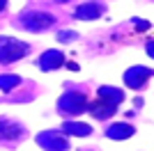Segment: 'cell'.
I'll use <instances>...</instances> for the list:
<instances>
[{"mask_svg": "<svg viewBox=\"0 0 154 151\" xmlns=\"http://www.w3.org/2000/svg\"><path fill=\"white\" fill-rule=\"evenodd\" d=\"M30 53V46L14 37H0V64H12Z\"/></svg>", "mask_w": 154, "mask_h": 151, "instance_id": "obj_1", "label": "cell"}, {"mask_svg": "<svg viewBox=\"0 0 154 151\" xmlns=\"http://www.w3.org/2000/svg\"><path fill=\"white\" fill-rule=\"evenodd\" d=\"M21 23H23V28H28V30L39 32V30H46L48 25H53L55 19L46 12H23L21 14Z\"/></svg>", "mask_w": 154, "mask_h": 151, "instance_id": "obj_2", "label": "cell"}, {"mask_svg": "<svg viewBox=\"0 0 154 151\" xmlns=\"http://www.w3.org/2000/svg\"><path fill=\"white\" fill-rule=\"evenodd\" d=\"M88 108V96L83 92H67L60 99V110L67 114H81Z\"/></svg>", "mask_w": 154, "mask_h": 151, "instance_id": "obj_3", "label": "cell"}, {"mask_svg": "<svg viewBox=\"0 0 154 151\" xmlns=\"http://www.w3.org/2000/svg\"><path fill=\"white\" fill-rule=\"evenodd\" d=\"M152 76H154L152 69H145V67H134V69H129L127 73H124V80H127L129 87H143V85H145Z\"/></svg>", "mask_w": 154, "mask_h": 151, "instance_id": "obj_4", "label": "cell"}, {"mask_svg": "<svg viewBox=\"0 0 154 151\" xmlns=\"http://www.w3.org/2000/svg\"><path fill=\"white\" fill-rule=\"evenodd\" d=\"M115 108L110 101L106 99H94V103L90 105V112L92 117H97V119H108V117H113V112H115Z\"/></svg>", "mask_w": 154, "mask_h": 151, "instance_id": "obj_5", "label": "cell"}, {"mask_svg": "<svg viewBox=\"0 0 154 151\" xmlns=\"http://www.w3.org/2000/svg\"><path fill=\"white\" fill-rule=\"evenodd\" d=\"M64 64V55L60 53V50H46L44 55L39 57V67L46 71H53L58 69V67H62Z\"/></svg>", "mask_w": 154, "mask_h": 151, "instance_id": "obj_6", "label": "cell"}, {"mask_svg": "<svg viewBox=\"0 0 154 151\" xmlns=\"http://www.w3.org/2000/svg\"><path fill=\"white\" fill-rule=\"evenodd\" d=\"M39 144L51 151H64L67 149V140L62 135H55V133H44V135H39Z\"/></svg>", "mask_w": 154, "mask_h": 151, "instance_id": "obj_7", "label": "cell"}, {"mask_svg": "<svg viewBox=\"0 0 154 151\" xmlns=\"http://www.w3.org/2000/svg\"><path fill=\"white\" fill-rule=\"evenodd\" d=\"M23 135V128L9 119H0V140H19Z\"/></svg>", "mask_w": 154, "mask_h": 151, "instance_id": "obj_8", "label": "cell"}, {"mask_svg": "<svg viewBox=\"0 0 154 151\" xmlns=\"http://www.w3.org/2000/svg\"><path fill=\"white\" fill-rule=\"evenodd\" d=\"M103 14V9H101V5H97V2H85L83 7H78L76 9V19H81V21H90V19H99Z\"/></svg>", "mask_w": 154, "mask_h": 151, "instance_id": "obj_9", "label": "cell"}, {"mask_svg": "<svg viewBox=\"0 0 154 151\" xmlns=\"http://www.w3.org/2000/svg\"><path fill=\"white\" fill-rule=\"evenodd\" d=\"M62 133L64 135H78V138H83V135H90L92 128L88 124H78V121H69V124L62 126Z\"/></svg>", "mask_w": 154, "mask_h": 151, "instance_id": "obj_10", "label": "cell"}, {"mask_svg": "<svg viewBox=\"0 0 154 151\" xmlns=\"http://www.w3.org/2000/svg\"><path fill=\"white\" fill-rule=\"evenodd\" d=\"M99 99H106V101H110L113 105H117V103L124 101V92L117 89V87H101L99 89Z\"/></svg>", "mask_w": 154, "mask_h": 151, "instance_id": "obj_11", "label": "cell"}, {"mask_svg": "<svg viewBox=\"0 0 154 151\" xmlns=\"http://www.w3.org/2000/svg\"><path fill=\"white\" fill-rule=\"evenodd\" d=\"M129 135H134V126H129V124H115L108 128V138H113V140H117V138L124 140Z\"/></svg>", "mask_w": 154, "mask_h": 151, "instance_id": "obj_12", "label": "cell"}, {"mask_svg": "<svg viewBox=\"0 0 154 151\" xmlns=\"http://www.w3.org/2000/svg\"><path fill=\"white\" fill-rule=\"evenodd\" d=\"M16 85H21L19 76H0V89H12Z\"/></svg>", "mask_w": 154, "mask_h": 151, "instance_id": "obj_13", "label": "cell"}, {"mask_svg": "<svg viewBox=\"0 0 154 151\" xmlns=\"http://www.w3.org/2000/svg\"><path fill=\"white\" fill-rule=\"evenodd\" d=\"M145 50H147L149 57H154V41H147V48H145Z\"/></svg>", "mask_w": 154, "mask_h": 151, "instance_id": "obj_14", "label": "cell"}, {"mask_svg": "<svg viewBox=\"0 0 154 151\" xmlns=\"http://www.w3.org/2000/svg\"><path fill=\"white\" fill-rule=\"evenodd\" d=\"M5 7H7V0H0V12H5Z\"/></svg>", "mask_w": 154, "mask_h": 151, "instance_id": "obj_15", "label": "cell"}]
</instances>
